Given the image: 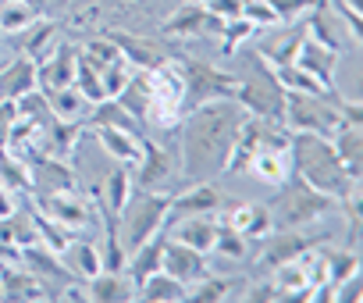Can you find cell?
<instances>
[{
	"label": "cell",
	"mask_w": 363,
	"mask_h": 303,
	"mask_svg": "<svg viewBox=\"0 0 363 303\" xmlns=\"http://www.w3.org/2000/svg\"><path fill=\"white\" fill-rule=\"evenodd\" d=\"M246 111L235 104V97L200 104L182 114L178 128V179L182 182H211L225 175V161L232 154L235 132L242 125Z\"/></svg>",
	"instance_id": "cell-1"
},
{
	"label": "cell",
	"mask_w": 363,
	"mask_h": 303,
	"mask_svg": "<svg viewBox=\"0 0 363 303\" xmlns=\"http://www.w3.org/2000/svg\"><path fill=\"white\" fill-rule=\"evenodd\" d=\"M289 161H292V172L310 182L313 189H320L324 197L331 200H345L359 189V179H352L342 165V158L335 154V143L324 139V136H313V132H292V143H289Z\"/></svg>",
	"instance_id": "cell-2"
},
{
	"label": "cell",
	"mask_w": 363,
	"mask_h": 303,
	"mask_svg": "<svg viewBox=\"0 0 363 303\" xmlns=\"http://www.w3.org/2000/svg\"><path fill=\"white\" fill-rule=\"evenodd\" d=\"M335 207H342L338 200L324 197L320 189H313L310 182H303L296 172L278 186L274 204H267L271 211V228H306L313 221H320L324 214H331Z\"/></svg>",
	"instance_id": "cell-3"
},
{
	"label": "cell",
	"mask_w": 363,
	"mask_h": 303,
	"mask_svg": "<svg viewBox=\"0 0 363 303\" xmlns=\"http://www.w3.org/2000/svg\"><path fill=\"white\" fill-rule=\"evenodd\" d=\"M167 204L171 193H150V189H132V197L125 200V207L118 211V239L128 250H135L139 243H146L150 236L164 232V218H167Z\"/></svg>",
	"instance_id": "cell-4"
},
{
	"label": "cell",
	"mask_w": 363,
	"mask_h": 303,
	"mask_svg": "<svg viewBox=\"0 0 363 303\" xmlns=\"http://www.w3.org/2000/svg\"><path fill=\"white\" fill-rule=\"evenodd\" d=\"M235 104L253 114V118H264V121H281V111H285V89L274 75V68L253 50V75H239V86H235Z\"/></svg>",
	"instance_id": "cell-5"
},
{
	"label": "cell",
	"mask_w": 363,
	"mask_h": 303,
	"mask_svg": "<svg viewBox=\"0 0 363 303\" xmlns=\"http://www.w3.org/2000/svg\"><path fill=\"white\" fill-rule=\"evenodd\" d=\"M174 68L182 75V107L186 111H193L200 104H211V100H225L239 86V75L221 72V68H214L207 61H196V57H174Z\"/></svg>",
	"instance_id": "cell-6"
},
{
	"label": "cell",
	"mask_w": 363,
	"mask_h": 303,
	"mask_svg": "<svg viewBox=\"0 0 363 303\" xmlns=\"http://www.w3.org/2000/svg\"><path fill=\"white\" fill-rule=\"evenodd\" d=\"M171 182H178V154H171V150H164L160 143L143 136V158L132 172V189L167 193Z\"/></svg>",
	"instance_id": "cell-7"
},
{
	"label": "cell",
	"mask_w": 363,
	"mask_h": 303,
	"mask_svg": "<svg viewBox=\"0 0 363 303\" xmlns=\"http://www.w3.org/2000/svg\"><path fill=\"white\" fill-rule=\"evenodd\" d=\"M313 246H320V236H310V232H303V228H271V232L264 236V250H260V257H257V268L274 271V268L296 260L299 253H306V250H313Z\"/></svg>",
	"instance_id": "cell-8"
},
{
	"label": "cell",
	"mask_w": 363,
	"mask_h": 303,
	"mask_svg": "<svg viewBox=\"0 0 363 303\" xmlns=\"http://www.w3.org/2000/svg\"><path fill=\"white\" fill-rule=\"evenodd\" d=\"M33 207L43 211L50 221L72 228V232L86 228L93 221V204L79 189H68V193H33Z\"/></svg>",
	"instance_id": "cell-9"
},
{
	"label": "cell",
	"mask_w": 363,
	"mask_h": 303,
	"mask_svg": "<svg viewBox=\"0 0 363 303\" xmlns=\"http://www.w3.org/2000/svg\"><path fill=\"white\" fill-rule=\"evenodd\" d=\"M29 168V193H68L79 189V172L54 154H36L33 161H26Z\"/></svg>",
	"instance_id": "cell-10"
},
{
	"label": "cell",
	"mask_w": 363,
	"mask_h": 303,
	"mask_svg": "<svg viewBox=\"0 0 363 303\" xmlns=\"http://www.w3.org/2000/svg\"><path fill=\"white\" fill-rule=\"evenodd\" d=\"M225 29V18L211 15L200 0H186L167 22H164V36H174V40H186V36H221Z\"/></svg>",
	"instance_id": "cell-11"
},
{
	"label": "cell",
	"mask_w": 363,
	"mask_h": 303,
	"mask_svg": "<svg viewBox=\"0 0 363 303\" xmlns=\"http://www.w3.org/2000/svg\"><path fill=\"white\" fill-rule=\"evenodd\" d=\"M160 271H167L171 278H178L182 285H193L200 282L203 275H211V264H207V253L186 246V243H174L164 236V250H160Z\"/></svg>",
	"instance_id": "cell-12"
},
{
	"label": "cell",
	"mask_w": 363,
	"mask_h": 303,
	"mask_svg": "<svg viewBox=\"0 0 363 303\" xmlns=\"http://www.w3.org/2000/svg\"><path fill=\"white\" fill-rule=\"evenodd\" d=\"M75 61H79V47H72L68 40H57V47L36 65V89L50 93L61 86L75 82Z\"/></svg>",
	"instance_id": "cell-13"
},
{
	"label": "cell",
	"mask_w": 363,
	"mask_h": 303,
	"mask_svg": "<svg viewBox=\"0 0 363 303\" xmlns=\"http://www.w3.org/2000/svg\"><path fill=\"white\" fill-rule=\"evenodd\" d=\"M164 236L174 243H186L200 253L214 250V236H218V218L214 214H186V218H171L164 221Z\"/></svg>",
	"instance_id": "cell-14"
},
{
	"label": "cell",
	"mask_w": 363,
	"mask_h": 303,
	"mask_svg": "<svg viewBox=\"0 0 363 303\" xmlns=\"http://www.w3.org/2000/svg\"><path fill=\"white\" fill-rule=\"evenodd\" d=\"M338 61H342V50H335V47H328V43H320V40L303 36L299 54H296V68H303L306 75H313L324 89H335Z\"/></svg>",
	"instance_id": "cell-15"
},
{
	"label": "cell",
	"mask_w": 363,
	"mask_h": 303,
	"mask_svg": "<svg viewBox=\"0 0 363 303\" xmlns=\"http://www.w3.org/2000/svg\"><path fill=\"white\" fill-rule=\"evenodd\" d=\"M107 36L114 40V47L121 50V57H125L132 68H139V72H150V68H157V65H164V61L171 57V50H167L164 43H157V40L132 36V33H125V29H107Z\"/></svg>",
	"instance_id": "cell-16"
},
{
	"label": "cell",
	"mask_w": 363,
	"mask_h": 303,
	"mask_svg": "<svg viewBox=\"0 0 363 303\" xmlns=\"http://www.w3.org/2000/svg\"><path fill=\"white\" fill-rule=\"evenodd\" d=\"M221 207H225V197L218 193L214 182H193L186 193L171 197V204H167V218H164V221H171V218H186V214H218Z\"/></svg>",
	"instance_id": "cell-17"
},
{
	"label": "cell",
	"mask_w": 363,
	"mask_h": 303,
	"mask_svg": "<svg viewBox=\"0 0 363 303\" xmlns=\"http://www.w3.org/2000/svg\"><path fill=\"white\" fill-rule=\"evenodd\" d=\"M89 128L100 139V146L107 150V158H114L125 168L139 165V158H143V136H132V132H121V128H111V125H89Z\"/></svg>",
	"instance_id": "cell-18"
},
{
	"label": "cell",
	"mask_w": 363,
	"mask_h": 303,
	"mask_svg": "<svg viewBox=\"0 0 363 303\" xmlns=\"http://www.w3.org/2000/svg\"><path fill=\"white\" fill-rule=\"evenodd\" d=\"M36 89V61L15 54L8 65H0V100H18Z\"/></svg>",
	"instance_id": "cell-19"
},
{
	"label": "cell",
	"mask_w": 363,
	"mask_h": 303,
	"mask_svg": "<svg viewBox=\"0 0 363 303\" xmlns=\"http://www.w3.org/2000/svg\"><path fill=\"white\" fill-rule=\"evenodd\" d=\"M221 221L232 225L246 239H264L271 232V211H267V204H232V211Z\"/></svg>",
	"instance_id": "cell-20"
},
{
	"label": "cell",
	"mask_w": 363,
	"mask_h": 303,
	"mask_svg": "<svg viewBox=\"0 0 363 303\" xmlns=\"http://www.w3.org/2000/svg\"><path fill=\"white\" fill-rule=\"evenodd\" d=\"M160 250H164V232L150 236L146 243H139L135 250L125 253V275H128L132 285H139V282H146L153 271H160Z\"/></svg>",
	"instance_id": "cell-21"
},
{
	"label": "cell",
	"mask_w": 363,
	"mask_h": 303,
	"mask_svg": "<svg viewBox=\"0 0 363 303\" xmlns=\"http://www.w3.org/2000/svg\"><path fill=\"white\" fill-rule=\"evenodd\" d=\"M86 299H100V303L135 299V285L128 282L125 271H96L93 278H86Z\"/></svg>",
	"instance_id": "cell-22"
},
{
	"label": "cell",
	"mask_w": 363,
	"mask_h": 303,
	"mask_svg": "<svg viewBox=\"0 0 363 303\" xmlns=\"http://www.w3.org/2000/svg\"><path fill=\"white\" fill-rule=\"evenodd\" d=\"M250 175H257L267 186H281L292 175V161H289V150H274V146H257V154L250 161Z\"/></svg>",
	"instance_id": "cell-23"
},
{
	"label": "cell",
	"mask_w": 363,
	"mask_h": 303,
	"mask_svg": "<svg viewBox=\"0 0 363 303\" xmlns=\"http://www.w3.org/2000/svg\"><path fill=\"white\" fill-rule=\"evenodd\" d=\"M61 260H65V268L75 275V278H93L96 271H104V260H100V246L96 243H89V239H75L72 236V243L61 250Z\"/></svg>",
	"instance_id": "cell-24"
},
{
	"label": "cell",
	"mask_w": 363,
	"mask_h": 303,
	"mask_svg": "<svg viewBox=\"0 0 363 303\" xmlns=\"http://www.w3.org/2000/svg\"><path fill=\"white\" fill-rule=\"evenodd\" d=\"M186 296H189V285H182L167 271H153L146 282L135 285V299H146V303H178Z\"/></svg>",
	"instance_id": "cell-25"
},
{
	"label": "cell",
	"mask_w": 363,
	"mask_h": 303,
	"mask_svg": "<svg viewBox=\"0 0 363 303\" xmlns=\"http://www.w3.org/2000/svg\"><path fill=\"white\" fill-rule=\"evenodd\" d=\"M15 36H26L22 40V50L18 54H26V57H33L36 65L57 47V26H54V18H36L29 29H22V33H15Z\"/></svg>",
	"instance_id": "cell-26"
},
{
	"label": "cell",
	"mask_w": 363,
	"mask_h": 303,
	"mask_svg": "<svg viewBox=\"0 0 363 303\" xmlns=\"http://www.w3.org/2000/svg\"><path fill=\"white\" fill-rule=\"evenodd\" d=\"M242 289H246L242 278H218V275L211 271V275H203L200 282L189 285V296H186V299H200V303H214V299H242Z\"/></svg>",
	"instance_id": "cell-27"
},
{
	"label": "cell",
	"mask_w": 363,
	"mask_h": 303,
	"mask_svg": "<svg viewBox=\"0 0 363 303\" xmlns=\"http://www.w3.org/2000/svg\"><path fill=\"white\" fill-rule=\"evenodd\" d=\"M89 125H111V128H121V132H132V136H143V121L132 118L114 97L100 100L89 107Z\"/></svg>",
	"instance_id": "cell-28"
},
{
	"label": "cell",
	"mask_w": 363,
	"mask_h": 303,
	"mask_svg": "<svg viewBox=\"0 0 363 303\" xmlns=\"http://www.w3.org/2000/svg\"><path fill=\"white\" fill-rule=\"evenodd\" d=\"M43 97H47L54 118H61V121H82V114H89V107H93L75 86H61V89L43 93Z\"/></svg>",
	"instance_id": "cell-29"
},
{
	"label": "cell",
	"mask_w": 363,
	"mask_h": 303,
	"mask_svg": "<svg viewBox=\"0 0 363 303\" xmlns=\"http://www.w3.org/2000/svg\"><path fill=\"white\" fill-rule=\"evenodd\" d=\"M132 118H139L146 125V111H150V72H132V79L125 82V89L114 97Z\"/></svg>",
	"instance_id": "cell-30"
},
{
	"label": "cell",
	"mask_w": 363,
	"mask_h": 303,
	"mask_svg": "<svg viewBox=\"0 0 363 303\" xmlns=\"http://www.w3.org/2000/svg\"><path fill=\"white\" fill-rule=\"evenodd\" d=\"M100 193H104L107 207L118 214V211L125 207V200L132 197V168H125V165L111 168V172L104 175V182H100Z\"/></svg>",
	"instance_id": "cell-31"
},
{
	"label": "cell",
	"mask_w": 363,
	"mask_h": 303,
	"mask_svg": "<svg viewBox=\"0 0 363 303\" xmlns=\"http://www.w3.org/2000/svg\"><path fill=\"white\" fill-rule=\"evenodd\" d=\"M331 143H335V154L342 158V165H345V172L352 175V179H359V125H342L335 136H331Z\"/></svg>",
	"instance_id": "cell-32"
},
{
	"label": "cell",
	"mask_w": 363,
	"mask_h": 303,
	"mask_svg": "<svg viewBox=\"0 0 363 303\" xmlns=\"http://www.w3.org/2000/svg\"><path fill=\"white\" fill-rule=\"evenodd\" d=\"M29 211H33V225H36V236H40V246H47V250H54V253H61L68 243H72V228H65V225H57V221H50L43 211H36L33 207V200H29Z\"/></svg>",
	"instance_id": "cell-33"
},
{
	"label": "cell",
	"mask_w": 363,
	"mask_h": 303,
	"mask_svg": "<svg viewBox=\"0 0 363 303\" xmlns=\"http://www.w3.org/2000/svg\"><path fill=\"white\" fill-rule=\"evenodd\" d=\"M40 15L26 4V0H8V4H0V33L4 36H15L22 29H29Z\"/></svg>",
	"instance_id": "cell-34"
},
{
	"label": "cell",
	"mask_w": 363,
	"mask_h": 303,
	"mask_svg": "<svg viewBox=\"0 0 363 303\" xmlns=\"http://www.w3.org/2000/svg\"><path fill=\"white\" fill-rule=\"evenodd\" d=\"M89 104H100V100H107V93H104V82H100V72L82 57V50H79V61H75V82H72Z\"/></svg>",
	"instance_id": "cell-35"
},
{
	"label": "cell",
	"mask_w": 363,
	"mask_h": 303,
	"mask_svg": "<svg viewBox=\"0 0 363 303\" xmlns=\"http://www.w3.org/2000/svg\"><path fill=\"white\" fill-rule=\"evenodd\" d=\"M211 253H221V257H228V260H246V257H250V239L239 236L232 225L218 221V236H214V250H211Z\"/></svg>",
	"instance_id": "cell-36"
},
{
	"label": "cell",
	"mask_w": 363,
	"mask_h": 303,
	"mask_svg": "<svg viewBox=\"0 0 363 303\" xmlns=\"http://www.w3.org/2000/svg\"><path fill=\"white\" fill-rule=\"evenodd\" d=\"M0 186L11 193H29V168L8 150H0Z\"/></svg>",
	"instance_id": "cell-37"
},
{
	"label": "cell",
	"mask_w": 363,
	"mask_h": 303,
	"mask_svg": "<svg viewBox=\"0 0 363 303\" xmlns=\"http://www.w3.org/2000/svg\"><path fill=\"white\" fill-rule=\"evenodd\" d=\"M324 264H328V282L331 285H338V282H345L349 275H356L359 271V253L356 250H324Z\"/></svg>",
	"instance_id": "cell-38"
},
{
	"label": "cell",
	"mask_w": 363,
	"mask_h": 303,
	"mask_svg": "<svg viewBox=\"0 0 363 303\" xmlns=\"http://www.w3.org/2000/svg\"><path fill=\"white\" fill-rule=\"evenodd\" d=\"M253 33H257V26H253V22H246V18H228V22H225V29H221V54H228V57H232V54H235V50L253 36Z\"/></svg>",
	"instance_id": "cell-39"
},
{
	"label": "cell",
	"mask_w": 363,
	"mask_h": 303,
	"mask_svg": "<svg viewBox=\"0 0 363 303\" xmlns=\"http://www.w3.org/2000/svg\"><path fill=\"white\" fill-rule=\"evenodd\" d=\"M132 79V65L125 61V57H118V61H111L104 72H100V82H104V93L107 97H118L121 89H125V82Z\"/></svg>",
	"instance_id": "cell-40"
},
{
	"label": "cell",
	"mask_w": 363,
	"mask_h": 303,
	"mask_svg": "<svg viewBox=\"0 0 363 303\" xmlns=\"http://www.w3.org/2000/svg\"><path fill=\"white\" fill-rule=\"evenodd\" d=\"M242 18L253 22L257 29H271V26H278L274 11L267 8V0H242Z\"/></svg>",
	"instance_id": "cell-41"
},
{
	"label": "cell",
	"mask_w": 363,
	"mask_h": 303,
	"mask_svg": "<svg viewBox=\"0 0 363 303\" xmlns=\"http://www.w3.org/2000/svg\"><path fill=\"white\" fill-rule=\"evenodd\" d=\"M267 8L274 11V18H278V22H285V26H289V22H296L303 11H310V8H313V0H267Z\"/></svg>",
	"instance_id": "cell-42"
},
{
	"label": "cell",
	"mask_w": 363,
	"mask_h": 303,
	"mask_svg": "<svg viewBox=\"0 0 363 303\" xmlns=\"http://www.w3.org/2000/svg\"><path fill=\"white\" fill-rule=\"evenodd\" d=\"M15 118H18L15 100H0V150H4V143H8V132H11V121Z\"/></svg>",
	"instance_id": "cell-43"
},
{
	"label": "cell",
	"mask_w": 363,
	"mask_h": 303,
	"mask_svg": "<svg viewBox=\"0 0 363 303\" xmlns=\"http://www.w3.org/2000/svg\"><path fill=\"white\" fill-rule=\"evenodd\" d=\"M26 4H29L40 18H54V15L68 11V0H26Z\"/></svg>",
	"instance_id": "cell-44"
},
{
	"label": "cell",
	"mask_w": 363,
	"mask_h": 303,
	"mask_svg": "<svg viewBox=\"0 0 363 303\" xmlns=\"http://www.w3.org/2000/svg\"><path fill=\"white\" fill-rule=\"evenodd\" d=\"M0 4H8V0H0Z\"/></svg>",
	"instance_id": "cell-45"
}]
</instances>
